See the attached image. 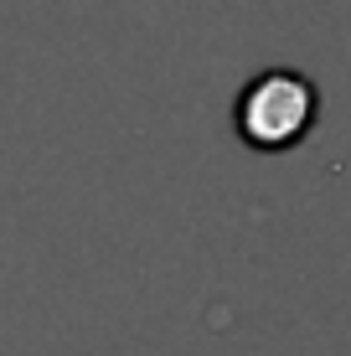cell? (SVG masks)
I'll use <instances>...</instances> for the list:
<instances>
[{
    "label": "cell",
    "mask_w": 351,
    "mask_h": 356,
    "mask_svg": "<svg viewBox=\"0 0 351 356\" xmlns=\"http://www.w3.org/2000/svg\"><path fill=\"white\" fill-rule=\"evenodd\" d=\"M320 119V93L305 72L295 67H269L238 93L233 104V129L248 150L259 155H279L295 150Z\"/></svg>",
    "instance_id": "cell-1"
}]
</instances>
